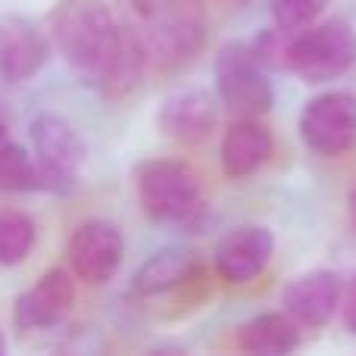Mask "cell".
I'll return each instance as SVG.
<instances>
[{"label":"cell","mask_w":356,"mask_h":356,"mask_svg":"<svg viewBox=\"0 0 356 356\" xmlns=\"http://www.w3.org/2000/svg\"><path fill=\"white\" fill-rule=\"evenodd\" d=\"M54 41L85 85L122 100L141 85L147 50L131 25H122L100 0H69L54 16Z\"/></svg>","instance_id":"1"},{"label":"cell","mask_w":356,"mask_h":356,"mask_svg":"<svg viewBox=\"0 0 356 356\" xmlns=\"http://www.w3.org/2000/svg\"><path fill=\"white\" fill-rule=\"evenodd\" d=\"M141 209L154 222L200 234L209 225V200L197 169L184 160H144L135 169Z\"/></svg>","instance_id":"2"},{"label":"cell","mask_w":356,"mask_h":356,"mask_svg":"<svg viewBox=\"0 0 356 356\" xmlns=\"http://www.w3.org/2000/svg\"><path fill=\"white\" fill-rule=\"evenodd\" d=\"M356 66V31L344 19H325L288 38V72L307 85H328Z\"/></svg>","instance_id":"3"},{"label":"cell","mask_w":356,"mask_h":356,"mask_svg":"<svg viewBox=\"0 0 356 356\" xmlns=\"http://www.w3.org/2000/svg\"><path fill=\"white\" fill-rule=\"evenodd\" d=\"M29 135L41 191H50L56 197L72 194L85 163V144L75 125L56 113H38L29 125Z\"/></svg>","instance_id":"4"},{"label":"cell","mask_w":356,"mask_h":356,"mask_svg":"<svg viewBox=\"0 0 356 356\" xmlns=\"http://www.w3.org/2000/svg\"><path fill=\"white\" fill-rule=\"evenodd\" d=\"M213 81L216 97L234 116H266L272 110V81L269 69L257 60L250 44L228 41L216 50L213 60Z\"/></svg>","instance_id":"5"},{"label":"cell","mask_w":356,"mask_h":356,"mask_svg":"<svg viewBox=\"0 0 356 356\" xmlns=\"http://www.w3.org/2000/svg\"><path fill=\"white\" fill-rule=\"evenodd\" d=\"M141 38L147 60L163 69H175L181 63L194 60V54L203 47V13L194 0H178L169 10L150 16L147 22L131 25Z\"/></svg>","instance_id":"6"},{"label":"cell","mask_w":356,"mask_h":356,"mask_svg":"<svg viewBox=\"0 0 356 356\" xmlns=\"http://www.w3.org/2000/svg\"><path fill=\"white\" fill-rule=\"evenodd\" d=\"M300 141L319 156H341L356 144V94L325 91L300 110Z\"/></svg>","instance_id":"7"},{"label":"cell","mask_w":356,"mask_h":356,"mask_svg":"<svg viewBox=\"0 0 356 356\" xmlns=\"http://www.w3.org/2000/svg\"><path fill=\"white\" fill-rule=\"evenodd\" d=\"M72 275L85 284H106L119 272L125 257L122 228L110 219H85L72 228L66 244Z\"/></svg>","instance_id":"8"},{"label":"cell","mask_w":356,"mask_h":356,"mask_svg":"<svg viewBox=\"0 0 356 356\" xmlns=\"http://www.w3.org/2000/svg\"><path fill=\"white\" fill-rule=\"evenodd\" d=\"M275 257V234L266 225H238L213 247V269L222 282L247 284L269 269Z\"/></svg>","instance_id":"9"},{"label":"cell","mask_w":356,"mask_h":356,"mask_svg":"<svg viewBox=\"0 0 356 356\" xmlns=\"http://www.w3.org/2000/svg\"><path fill=\"white\" fill-rule=\"evenodd\" d=\"M344 278L334 269H309L294 275L282 291V309L300 328H322L341 309Z\"/></svg>","instance_id":"10"},{"label":"cell","mask_w":356,"mask_h":356,"mask_svg":"<svg viewBox=\"0 0 356 356\" xmlns=\"http://www.w3.org/2000/svg\"><path fill=\"white\" fill-rule=\"evenodd\" d=\"M216 122H219V97H213L203 88H184V91L169 94L156 113L160 131L184 147L203 144L213 135Z\"/></svg>","instance_id":"11"},{"label":"cell","mask_w":356,"mask_h":356,"mask_svg":"<svg viewBox=\"0 0 356 356\" xmlns=\"http://www.w3.org/2000/svg\"><path fill=\"white\" fill-rule=\"evenodd\" d=\"M75 307V282L66 269H50L31 284L25 294L16 297L13 325L19 332L54 328L72 313Z\"/></svg>","instance_id":"12"},{"label":"cell","mask_w":356,"mask_h":356,"mask_svg":"<svg viewBox=\"0 0 356 356\" xmlns=\"http://www.w3.org/2000/svg\"><path fill=\"white\" fill-rule=\"evenodd\" d=\"M272 131L259 116H238L219 141V163L228 178H250L272 160Z\"/></svg>","instance_id":"13"},{"label":"cell","mask_w":356,"mask_h":356,"mask_svg":"<svg viewBox=\"0 0 356 356\" xmlns=\"http://www.w3.org/2000/svg\"><path fill=\"white\" fill-rule=\"evenodd\" d=\"M44 63H47V38L25 19H0V75L6 81H25Z\"/></svg>","instance_id":"14"},{"label":"cell","mask_w":356,"mask_h":356,"mask_svg":"<svg viewBox=\"0 0 356 356\" xmlns=\"http://www.w3.org/2000/svg\"><path fill=\"white\" fill-rule=\"evenodd\" d=\"M200 272V259L188 247H163L135 272V291L141 297H160L188 284Z\"/></svg>","instance_id":"15"},{"label":"cell","mask_w":356,"mask_h":356,"mask_svg":"<svg viewBox=\"0 0 356 356\" xmlns=\"http://www.w3.org/2000/svg\"><path fill=\"white\" fill-rule=\"evenodd\" d=\"M300 344V325L288 313H259L238 332V347L253 356H284Z\"/></svg>","instance_id":"16"},{"label":"cell","mask_w":356,"mask_h":356,"mask_svg":"<svg viewBox=\"0 0 356 356\" xmlns=\"http://www.w3.org/2000/svg\"><path fill=\"white\" fill-rule=\"evenodd\" d=\"M38 241V225L22 209H0V266H19L29 259Z\"/></svg>","instance_id":"17"},{"label":"cell","mask_w":356,"mask_h":356,"mask_svg":"<svg viewBox=\"0 0 356 356\" xmlns=\"http://www.w3.org/2000/svg\"><path fill=\"white\" fill-rule=\"evenodd\" d=\"M41 191L31 154L16 141L0 144V194H31Z\"/></svg>","instance_id":"18"},{"label":"cell","mask_w":356,"mask_h":356,"mask_svg":"<svg viewBox=\"0 0 356 356\" xmlns=\"http://www.w3.org/2000/svg\"><path fill=\"white\" fill-rule=\"evenodd\" d=\"M325 6L328 0H269L272 22H275V29L288 31V35L313 25L325 13Z\"/></svg>","instance_id":"19"},{"label":"cell","mask_w":356,"mask_h":356,"mask_svg":"<svg viewBox=\"0 0 356 356\" xmlns=\"http://www.w3.org/2000/svg\"><path fill=\"white\" fill-rule=\"evenodd\" d=\"M172 3H178V0H125V6H129V13H131V19H135V25H138V22H147L150 16H156V13L169 10Z\"/></svg>","instance_id":"20"},{"label":"cell","mask_w":356,"mask_h":356,"mask_svg":"<svg viewBox=\"0 0 356 356\" xmlns=\"http://www.w3.org/2000/svg\"><path fill=\"white\" fill-rule=\"evenodd\" d=\"M341 319H344L347 332L356 334V272L344 284V294H341Z\"/></svg>","instance_id":"21"},{"label":"cell","mask_w":356,"mask_h":356,"mask_svg":"<svg viewBox=\"0 0 356 356\" xmlns=\"http://www.w3.org/2000/svg\"><path fill=\"white\" fill-rule=\"evenodd\" d=\"M347 209H350V219H353V225H356V184L350 188V197H347Z\"/></svg>","instance_id":"22"},{"label":"cell","mask_w":356,"mask_h":356,"mask_svg":"<svg viewBox=\"0 0 356 356\" xmlns=\"http://www.w3.org/2000/svg\"><path fill=\"white\" fill-rule=\"evenodd\" d=\"M3 141H10V135H6V122L0 119V144H3Z\"/></svg>","instance_id":"23"},{"label":"cell","mask_w":356,"mask_h":356,"mask_svg":"<svg viewBox=\"0 0 356 356\" xmlns=\"http://www.w3.org/2000/svg\"><path fill=\"white\" fill-rule=\"evenodd\" d=\"M6 353V338H3V332H0V356Z\"/></svg>","instance_id":"24"}]
</instances>
